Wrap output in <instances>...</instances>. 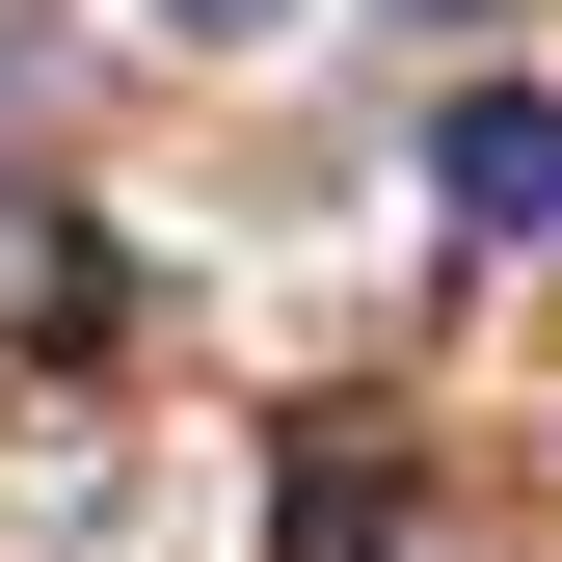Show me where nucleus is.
I'll use <instances>...</instances> for the list:
<instances>
[{
	"label": "nucleus",
	"mask_w": 562,
	"mask_h": 562,
	"mask_svg": "<svg viewBox=\"0 0 562 562\" xmlns=\"http://www.w3.org/2000/svg\"><path fill=\"white\" fill-rule=\"evenodd\" d=\"M429 188H456V241L562 215V108H536V81H456V108H429Z\"/></svg>",
	"instance_id": "nucleus-1"
},
{
	"label": "nucleus",
	"mask_w": 562,
	"mask_h": 562,
	"mask_svg": "<svg viewBox=\"0 0 562 562\" xmlns=\"http://www.w3.org/2000/svg\"><path fill=\"white\" fill-rule=\"evenodd\" d=\"M295 562H402V429H295Z\"/></svg>",
	"instance_id": "nucleus-2"
},
{
	"label": "nucleus",
	"mask_w": 562,
	"mask_h": 562,
	"mask_svg": "<svg viewBox=\"0 0 562 562\" xmlns=\"http://www.w3.org/2000/svg\"><path fill=\"white\" fill-rule=\"evenodd\" d=\"M161 27H188V54H241V27H295V0H161Z\"/></svg>",
	"instance_id": "nucleus-3"
},
{
	"label": "nucleus",
	"mask_w": 562,
	"mask_h": 562,
	"mask_svg": "<svg viewBox=\"0 0 562 562\" xmlns=\"http://www.w3.org/2000/svg\"><path fill=\"white\" fill-rule=\"evenodd\" d=\"M402 27H482V0H402Z\"/></svg>",
	"instance_id": "nucleus-4"
}]
</instances>
